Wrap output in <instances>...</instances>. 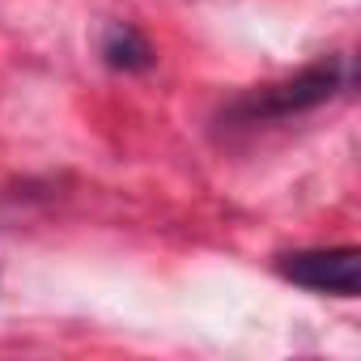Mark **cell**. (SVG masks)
Returning a JSON list of instances; mask_svg holds the SVG:
<instances>
[{
  "mask_svg": "<svg viewBox=\"0 0 361 361\" xmlns=\"http://www.w3.org/2000/svg\"><path fill=\"white\" fill-rule=\"evenodd\" d=\"M348 90H353V56H344V51L319 56V60H310L306 68H298L281 81H268V85H255L247 94H238L221 111V123L226 128L285 123V119H298L306 111H319V106L344 98Z\"/></svg>",
  "mask_w": 361,
  "mask_h": 361,
  "instance_id": "1",
  "label": "cell"
},
{
  "mask_svg": "<svg viewBox=\"0 0 361 361\" xmlns=\"http://www.w3.org/2000/svg\"><path fill=\"white\" fill-rule=\"evenodd\" d=\"M276 276L323 293V298H344L353 302L361 293V251L357 247H302L276 255Z\"/></svg>",
  "mask_w": 361,
  "mask_h": 361,
  "instance_id": "2",
  "label": "cell"
},
{
  "mask_svg": "<svg viewBox=\"0 0 361 361\" xmlns=\"http://www.w3.org/2000/svg\"><path fill=\"white\" fill-rule=\"evenodd\" d=\"M98 56H102V64L115 68V73H149V68L157 64L153 43H149L145 30L132 26V22H111V26L102 30Z\"/></svg>",
  "mask_w": 361,
  "mask_h": 361,
  "instance_id": "3",
  "label": "cell"
}]
</instances>
